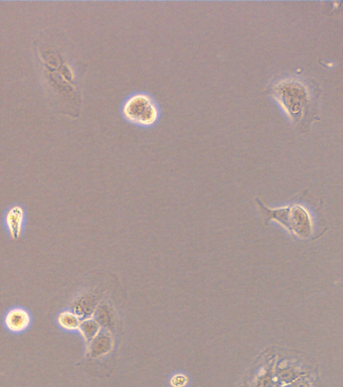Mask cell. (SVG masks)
I'll return each instance as SVG.
<instances>
[{
	"label": "cell",
	"mask_w": 343,
	"mask_h": 387,
	"mask_svg": "<svg viewBox=\"0 0 343 387\" xmlns=\"http://www.w3.org/2000/svg\"><path fill=\"white\" fill-rule=\"evenodd\" d=\"M269 94L288 115L294 126L305 129L316 118L319 90L300 75H287L273 81Z\"/></svg>",
	"instance_id": "6da1fadb"
},
{
	"label": "cell",
	"mask_w": 343,
	"mask_h": 387,
	"mask_svg": "<svg viewBox=\"0 0 343 387\" xmlns=\"http://www.w3.org/2000/svg\"><path fill=\"white\" fill-rule=\"evenodd\" d=\"M265 219L279 222L302 240L311 237L313 225L311 216L304 207L300 205L289 206L280 209H269L257 199Z\"/></svg>",
	"instance_id": "7a4b0ae2"
},
{
	"label": "cell",
	"mask_w": 343,
	"mask_h": 387,
	"mask_svg": "<svg viewBox=\"0 0 343 387\" xmlns=\"http://www.w3.org/2000/svg\"><path fill=\"white\" fill-rule=\"evenodd\" d=\"M123 117L131 124L152 126L157 122L159 110L154 100L148 95L139 93L130 97L122 108Z\"/></svg>",
	"instance_id": "3957f363"
},
{
	"label": "cell",
	"mask_w": 343,
	"mask_h": 387,
	"mask_svg": "<svg viewBox=\"0 0 343 387\" xmlns=\"http://www.w3.org/2000/svg\"><path fill=\"white\" fill-rule=\"evenodd\" d=\"M101 303V294L97 291H89L76 296L71 305V310L81 320L90 319Z\"/></svg>",
	"instance_id": "277c9868"
},
{
	"label": "cell",
	"mask_w": 343,
	"mask_h": 387,
	"mask_svg": "<svg viewBox=\"0 0 343 387\" xmlns=\"http://www.w3.org/2000/svg\"><path fill=\"white\" fill-rule=\"evenodd\" d=\"M4 322L9 332L20 334L31 327L32 317L31 313L25 308L15 307L6 313Z\"/></svg>",
	"instance_id": "5b68a950"
},
{
	"label": "cell",
	"mask_w": 343,
	"mask_h": 387,
	"mask_svg": "<svg viewBox=\"0 0 343 387\" xmlns=\"http://www.w3.org/2000/svg\"><path fill=\"white\" fill-rule=\"evenodd\" d=\"M25 223V210L22 205H13L4 215V224L11 240H18L22 236Z\"/></svg>",
	"instance_id": "8992f818"
},
{
	"label": "cell",
	"mask_w": 343,
	"mask_h": 387,
	"mask_svg": "<svg viewBox=\"0 0 343 387\" xmlns=\"http://www.w3.org/2000/svg\"><path fill=\"white\" fill-rule=\"evenodd\" d=\"M113 347H114V339H113L112 334L110 333V331H101L88 344V355L91 358H100V357L110 353Z\"/></svg>",
	"instance_id": "52a82bcc"
},
{
	"label": "cell",
	"mask_w": 343,
	"mask_h": 387,
	"mask_svg": "<svg viewBox=\"0 0 343 387\" xmlns=\"http://www.w3.org/2000/svg\"><path fill=\"white\" fill-rule=\"evenodd\" d=\"M93 319L99 324L101 328L111 331L117 325V317L112 306L108 302H101L93 315Z\"/></svg>",
	"instance_id": "ba28073f"
},
{
	"label": "cell",
	"mask_w": 343,
	"mask_h": 387,
	"mask_svg": "<svg viewBox=\"0 0 343 387\" xmlns=\"http://www.w3.org/2000/svg\"><path fill=\"white\" fill-rule=\"evenodd\" d=\"M81 322H82V320L76 316L75 313L71 310H62V312L58 315V325L62 330L68 331V332L78 331Z\"/></svg>",
	"instance_id": "9c48e42d"
},
{
	"label": "cell",
	"mask_w": 343,
	"mask_h": 387,
	"mask_svg": "<svg viewBox=\"0 0 343 387\" xmlns=\"http://www.w3.org/2000/svg\"><path fill=\"white\" fill-rule=\"evenodd\" d=\"M78 331L79 333L81 334V336H82L85 342L89 344V343L101 332L102 328L93 317H90V319L83 320V321L81 322Z\"/></svg>",
	"instance_id": "30bf717a"
},
{
	"label": "cell",
	"mask_w": 343,
	"mask_h": 387,
	"mask_svg": "<svg viewBox=\"0 0 343 387\" xmlns=\"http://www.w3.org/2000/svg\"><path fill=\"white\" fill-rule=\"evenodd\" d=\"M187 383V379L184 375L178 374L175 375L171 380V384L175 387H183Z\"/></svg>",
	"instance_id": "8fae6325"
}]
</instances>
